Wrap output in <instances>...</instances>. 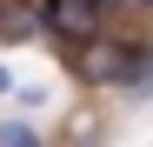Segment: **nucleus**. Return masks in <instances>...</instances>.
Returning <instances> with one entry per match:
<instances>
[{
  "label": "nucleus",
  "mask_w": 153,
  "mask_h": 147,
  "mask_svg": "<svg viewBox=\"0 0 153 147\" xmlns=\"http://www.w3.org/2000/svg\"><path fill=\"white\" fill-rule=\"evenodd\" d=\"M40 14L60 40H100V0H47Z\"/></svg>",
  "instance_id": "obj_1"
},
{
  "label": "nucleus",
  "mask_w": 153,
  "mask_h": 147,
  "mask_svg": "<svg viewBox=\"0 0 153 147\" xmlns=\"http://www.w3.org/2000/svg\"><path fill=\"white\" fill-rule=\"evenodd\" d=\"M126 67H133V47H120V40H93L87 60H80V74H87V80H100V87H120Z\"/></svg>",
  "instance_id": "obj_2"
},
{
  "label": "nucleus",
  "mask_w": 153,
  "mask_h": 147,
  "mask_svg": "<svg viewBox=\"0 0 153 147\" xmlns=\"http://www.w3.org/2000/svg\"><path fill=\"white\" fill-rule=\"evenodd\" d=\"M40 7H27V0H7V7H0V40H20V34H33L40 27Z\"/></svg>",
  "instance_id": "obj_3"
},
{
  "label": "nucleus",
  "mask_w": 153,
  "mask_h": 147,
  "mask_svg": "<svg viewBox=\"0 0 153 147\" xmlns=\"http://www.w3.org/2000/svg\"><path fill=\"white\" fill-rule=\"evenodd\" d=\"M120 87H133V94L153 87V54H146V47H133V67H126V80H120Z\"/></svg>",
  "instance_id": "obj_4"
},
{
  "label": "nucleus",
  "mask_w": 153,
  "mask_h": 147,
  "mask_svg": "<svg viewBox=\"0 0 153 147\" xmlns=\"http://www.w3.org/2000/svg\"><path fill=\"white\" fill-rule=\"evenodd\" d=\"M0 147H40V134L20 127V120H7V127H0Z\"/></svg>",
  "instance_id": "obj_5"
},
{
  "label": "nucleus",
  "mask_w": 153,
  "mask_h": 147,
  "mask_svg": "<svg viewBox=\"0 0 153 147\" xmlns=\"http://www.w3.org/2000/svg\"><path fill=\"white\" fill-rule=\"evenodd\" d=\"M7 87H13V74H7V67H0V94H7Z\"/></svg>",
  "instance_id": "obj_6"
},
{
  "label": "nucleus",
  "mask_w": 153,
  "mask_h": 147,
  "mask_svg": "<svg viewBox=\"0 0 153 147\" xmlns=\"http://www.w3.org/2000/svg\"><path fill=\"white\" fill-rule=\"evenodd\" d=\"M100 7H107V0H100Z\"/></svg>",
  "instance_id": "obj_7"
},
{
  "label": "nucleus",
  "mask_w": 153,
  "mask_h": 147,
  "mask_svg": "<svg viewBox=\"0 0 153 147\" xmlns=\"http://www.w3.org/2000/svg\"><path fill=\"white\" fill-rule=\"evenodd\" d=\"M146 7H153V0H146Z\"/></svg>",
  "instance_id": "obj_8"
}]
</instances>
